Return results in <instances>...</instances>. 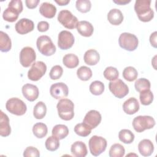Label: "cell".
<instances>
[{
	"label": "cell",
	"mask_w": 157,
	"mask_h": 157,
	"mask_svg": "<svg viewBox=\"0 0 157 157\" xmlns=\"http://www.w3.org/2000/svg\"><path fill=\"white\" fill-rule=\"evenodd\" d=\"M134 86L136 88V90L138 92H141L144 90H148L150 88L151 84L148 80L145 78H140L137 79L135 83Z\"/></svg>",
	"instance_id": "ab89813d"
},
{
	"label": "cell",
	"mask_w": 157,
	"mask_h": 157,
	"mask_svg": "<svg viewBox=\"0 0 157 157\" xmlns=\"http://www.w3.org/2000/svg\"><path fill=\"white\" fill-rule=\"evenodd\" d=\"M150 0H136L134 10L139 19L143 22L151 21L154 17V12L150 7Z\"/></svg>",
	"instance_id": "6da1fadb"
},
{
	"label": "cell",
	"mask_w": 157,
	"mask_h": 157,
	"mask_svg": "<svg viewBox=\"0 0 157 157\" xmlns=\"http://www.w3.org/2000/svg\"><path fill=\"white\" fill-rule=\"evenodd\" d=\"M156 34L157 32L155 31L153 32L150 36V42L154 48L157 47V44H156Z\"/></svg>",
	"instance_id": "bcb514c9"
},
{
	"label": "cell",
	"mask_w": 157,
	"mask_h": 157,
	"mask_svg": "<svg viewBox=\"0 0 157 157\" xmlns=\"http://www.w3.org/2000/svg\"><path fill=\"white\" fill-rule=\"evenodd\" d=\"M59 117L65 121L72 120L74 116V104L69 99H60L56 105Z\"/></svg>",
	"instance_id": "7a4b0ae2"
},
{
	"label": "cell",
	"mask_w": 157,
	"mask_h": 157,
	"mask_svg": "<svg viewBox=\"0 0 157 157\" xmlns=\"http://www.w3.org/2000/svg\"><path fill=\"white\" fill-rule=\"evenodd\" d=\"M47 113V107L42 101L38 102L33 109V115L36 119H42Z\"/></svg>",
	"instance_id": "f546056e"
},
{
	"label": "cell",
	"mask_w": 157,
	"mask_h": 157,
	"mask_svg": "<svg viewBox=\"0 0 157 157\" xmlns=\"http://www.w3.org/2000/svg\"><path fill=\"white\" fill-rule=\"evenodd\" d=\"M76 28L78 33L84 37H90L94 31V28L91 23L85 20L78 21Z\"/></svg>",
	"instance_id": "ffe728a7"
},
{
	"label": "cell",
	"mask_w": 157,
	"mask_h": 157,
	"mask_svg": "<svg viewBox=\"0 0 157 157\" xmlns=\"http://www.w3.org/2000/svg\"><path fill=\"white\" fill-rule=\"evenodd\" d=\"M56 3H57L59 6H66L69 3V0H59V1H55Z\"/></svg>",
	"instance_id": "c3c4849f"
},
{
	"label": "cell",
	"mask_w": 157,
	"mask_h": 157,
	"mask_svg": "<svg viewBox=\"0 0 157 157\" xmlns=\"http://www.w3.org/2000/svg\"><path fill=\"white\" fill-rule=\"evenodd\" d=\"M63 69L59 65H55L53 66L50 71L49 75L52 80L59 79L63 75Z\"/></svg>",
	"instance_id": "b9f144b4"
},
{
	"label": "cell",
	"mask_w": 157,
	"mask_h": 157,
	"mask_svg": "<svg viewBox=\"0 0 157 157\" xmlns=\"http://www.w3.org/2000/svg\"><path fill=\"white\" fill-rule=\"evenodd\" d=\"M52 133L53 136L61 140L66 137L69 134V129L64 124H56L53 128Z\"/></svg>",
	"instance_id": "4316f807"
},
{
	"label": "cell",
	"mask_w": 157,
	"mask_h": 157,
	"mask_svg": "<svg viewBox=\"0 0 157 157\" xmlns=\"http://www.w3.org/2000/svg\"><path fill=\"white\" fill-rule=\"evenodd\" d=\"M103 75L107 80L113 81L118 78L119 72L117 68L112 66H109L105 68L103 72Z\"/></svg>",
	"instance_id": "f35d334b"
},
{
	"label": "cell",
	"mask_w": 157,
	"mask_h": 157,
	"mask_svg": "<svg viewBox=\"0 0 157 157\" xmlns=\"http://www.w3.org/2000/svg\"><path fill=\"white\" fill-rule=\"evenodd\" d=\"M12 47L10 38L8 34L2 31H0V50L2 52H9Z\"/></svg>",
	"instance_id": "484cf974"
},
{
	"label": "cell",
	"mask_w": 157,
	"mask_h": 157,
	"mask_svg": "<svg viewBox=\"0 0 157 157\" xmlns=\"http://www.w3.org/2000/svg\"><path fill=\"white\" fill-rule=\"evenodd\" d=\"M47 71V66L43 61L34 62L28 72V77L32 81L40 80Z\"/></svg>",
	"instance_id": "8fae6325"
},
{
	"label": "cell",
	"mask_w": 157,
	"mask_h": 157,
	"mask_svg": "<svg viewBox=\"0 0 157 157\" xmlns=\"http://www.w3.org/2000/svg\"><path fill=\"white\" fill-rule=\"evenodd\" d=\"M107 140L101 136H93L88 142L90 151L92 155L98 156L103 153L107 147Z\"/></svg>",
	"instance_id": "52a82bcc"
},
{
	"label": "cell",
	"mask_w": 157,
	"mask_h": 157,
	"mask_svg": "<svg viewBox=\"0 0 157 157\" xmlns=\"http://www.w3.org/2000/svg\"><path fill=\"white\" fill-rule=\"evenodd\" d=\"M23 96L29 101L33 102L36 100L39 96V91L38 88L33 84L26 83L21 88Z\"/></svg>",
	"instance_id": "e0dca14e"
},
{
	"label": "cell",
	"mask_w": 157,
	"mask_h": 157,
	"mask_svg": "<svg viewBox=\"0 0 157 157\" xmlns=\"http://www.w3.org/2000/svg\"><path fill=\"white\" fill-rule=\"evenodd\" d=\"M34 28L33 21L28 18L20 19L15 25L16 31L20 34H26L31 32Z\"/></svg>",
	"instance_id": "2e32d148"
},
{
	"label": "cell",
	"mask_w": 157,
	"mask_h": 157,
	"mask_svg": "<svg viewBox=\"0 0 157 157\" xmlns=\"http://www.w3.org/2000/svg\"><path fill=\"white\" fill-rule=\"evenodd\" d=\"M23 11V4L20 0H12L8 5V7L4 11L2 17L8 22H14L18 18L19 13Z\"/></svg>",
	"instance_id": "3957f363"
},
{
	"label": "cell",
	"mask_w": 157,
	"mask_h": 157,
	"mask_svg": "<svg viewBox=\"0 0 157 157\" xmlns=\"http://www.w3.org/2000/svg\"><path fill=\"white\" fill-rule=\"evenodd\" d=\"M38 50L43 55L49 56L53 55L56 52V47L53 43L50 37L43 35L39 36L36 41Z\"/></svg>",
	"instance_id": "277c9868"
},
{
	"label": "cell",
	"mask_w": 157,
	"mask_h": 157,
	"mask_svg": "<svg viewBox=\"0 0 157 157\" xmlns=\"http://www.w3.org/2000/svg\"><path fill=\"white\" fill-rule=\"evenodd\" d=\"M23 156L25 157H39L40 153L38 149L36 148L30 146L26 147V148L24 150L23 152Z\"/></svg>",
	"instance_id": "7bdbcfd3"
},
{
	"label": "cell",
	"mask_w": 157,
	"mask_h": 157,
	"mask_svg": "<svg viewBox=\"0 0 157 157\" xmlns=\"http://www.w3.org/2000/svg\"><path fill=\"white\" fill-rule=\"evenodd\" d=\"M113 2L118 5H125L131 2V0H113Z\"/></svg>",
	"instance_id": "7dc6e473"
},
{
	"label": "cell",
	"mask_w": 157,
	"mask_h": 157,
	"mask_svg": "<svg viewBox=\"0 0 157 157\" xmlns=\"http://www.w3.org/2000/svg\"><path fill=\"white\" fill-rule=\"evenodd\" d=\"M118 44L121 48L132 52L137 48L139 40L134 34L129 33H123L119 37Z\"/></svg>",
	"instance_id": "8992f818"
},
{
	"label": "cell",
	"mask_w": 157,
	"mask_h": 157,
	"mask_svg": "<svg viewBox=\"0 0 157 157\" xmlns=\"http://www.w3.org/2000/svg\"><path fill=\"white\" fill-rule=\"evenodd\" d=\"M49 28V24L47 21H41L37 24V29L40 32H45Z\"/></svg>",
	"instance_id": "ee69618b"
},
{
	"label": "cell",
	"mask_w": 157,
	"mask_h": 157,
	"mask_svg": "<svg viewBox=\"0 0 157 157\" xmlns=\"http://www.w3.org/2000/svg\"><path fill=\"white\" fill-rule=\"evenodd\" d=\"M39 2H40L39 0H26L25 1L26 7L30 9L36 8Z\"/></svg>",
	"instance_id": "f6af8a7d"
},
{
	"label": "cell",
	"mask_w": 157,
	"mask_h": 157,
	"mask_svg": "<svg viewBox=\"0 0 157 157\" xmlns=\"http://www.w3.org/2000/svg\"><path fill=\"white\" fill-rule=\"evenodd\" d=\"M58 21L66 28L72 29L76 28L78 23L77 18L68 10H62L58 15Z\"/></svg>",
	"instance_id": "9c48e42d"
},
{
	"label": "cell",
	"mask_w": 157,
	"mask_h": 157,
	"mask_svg": "<svg viewBox=\"0 0 157 157\" xmlns=\"http://www.w3.org/2000/svg\"><path fill=\"white\" fill-rule=\"evenodd\" d=\"M138 150L141 155L144 156H149L154 151V145L150 140L145 139L139 143Z\"/></svg>",
	"instance_id": "d6986e66"
},
{
	"label": "cell",
	"mask_w": 157,
	"mask_h": 157,
	"mask_svg": "<svg viewBox=\"0 0 157 157\" xmlns=\"http://www.w3.org/2000/svg\"><path fill=\"white\" fill-rule=\"evenodd\" d=\"M101 120V115L98 111L96 110H91L85 115L83 122L92 129L96 128L99 124Z\"/></svg>",
	"instance_id": "9a60e30c"
},
{
	"label": "cell",
	"mask_w": 157,
	"mask_h": 157,
	"mask_svg": "<svg viewBox=\"0 0 157 157\" xmlns=\"http://www.w3.org/2000/svg\"><path fill=\"white\" fill-rule=\"evenodd\" d=\"M153 94L150 89L144 90L140 92L139 99L142 105H150L153 101Z\"/></svg>",
	"instance_id": "d590c367"
},
{
	"label": "cell",
	"mask_w": 157,
	"mask_h": 157,
	"mask_svg": "<svg viewBox=\"0 0 157 157\" xmlns=\"http://www.w3.org/2000/svg\"><path fill=\"white\" fill-rule=\"evenodd\" d=\"M91 69L86 66H83L79 67L77 71V75L78 78L82 81H87L92 77Z\"/></svg>",
	"instance_id": "1f68e13d"
},
{
	"label": "cell",
	"mask_w": 157,
	"mask_h": 157,
	"mask_svg": "<svg viewBox=\"0 0 157 157\" xmlns=\"http://www.w3.org/2000/svg\"><path fill=\"white\" fill-rule=\"evenodd\" d=\"M132 124L136 132H142L146 129L153 128L155 125V120L151 116L139 115L134 118Z\"/></svg>",
	"instance_id": "5b68a950"
},
{
	"label": "cell",
	"mask_w": 157,
	"mask_h": 157,
	"mask_svg": "<svg viewBox=\"0 0 157 157\" xmlns=\"http://www.w3.org/2000/svg\"><path fill=\"white\" fill-rule=\"evenodd\" d=\"M73 34L66 30L61 31L58 36V46L61 50H67L72 47L74 44Z\"/></svg>",
	"instance_id": "4fadbf2b"
},
{
	"label": "cell",
	"mask_w": 157,
	"mask_h": 157,
	"mask_svg": "<svg viewBox=\"0 0 157 157\" xmlns=\"http://www.w3.org/2000/svg\"><path fill=\"white\" fill-rule=\"evenodd\" d=\"M104 91V85L101 81L96 80L90 85V91L94 95L99 96L103 93Z\"/></svg>",
	"instance_id": "74e56055"
},
{
	"label": "cell",
	"mask_w": 157,
	"mask_h": 157,
	"mask_svg": "<svg viewBox=\"0 0 157 157\" xmlns=\"http://www.w3.org/2000/svg\"><path fill=\"white\" fill-rule=\"evenodd\" d=\"M6 108L10 113L17 116L24 115L27 110L25 103L17 98H12L8 99L6 104Z\"/></svg>",
	"instance_id": "ba28073f"
},
{
	"label": "cell",
	"mask_w": 157,
	"mask_h": 157,
	"mask_svg": "<svg viewBox=\"0 0 157 157\" xmlns=\"http://www.w3.org/2000/svg\"><path fill=\"white\" fill-rule=\"evenodd\" d=\"M83 59L85 63L88 65H96L100 59V55L96 50L90 49L85 53Z\"/></svg>",
	"instance_id": "d4e9b609"
},
{
	"label": "cell",
	"mask_w": 157,
	"mask_h": 157,
	"mask_svg": "<svg viewBox=\"0 0 157 157\" xmlns=\"http://www.w3.org/2000/svg\"><path fill=\"white\" fill-rule=\"evenodd\" d=\"M109 88L111 93L119 99L126 96L129 93V88L121 79L110 81L109 83Z\"/></svg>",
	"instance_id": "30bf717a"
},
{
	"label": "cell",
	"mask_w": 157,
	"mask_h": 157,
	"mask_svg": "<svg viewBox=\"0 0 157 157\" xmlns=\"http://www.w3.org/2000/svg\"><path fill=\"white\" fill-rule=\"evenodd\" d=\"M0 117V135L2 137H7L11 132L9 117L2 110H1Z\"/></svg>",
	"instance_id": "7402d4cb"
},
{
	"label": "cell",
	"mask_w": 157,
	"mask_h": 157,
	"mask_svg": "<svg viewBox=\"0 0 157 157\" xmlns=\"http://www.w3.org/2000/svg\"><path fill=\"white\" fill-rule=\"evenodd\" d=\"M72 154L76 157H85L88 151L85 144L82 141H76L72 144L71 147Z\"/></svg>",
	"instance_id": "44dd1931"
},
{
	"label": "cell",
	"mask_w": 157,
	"mask_h": 157,
	"mask_svg": "<svg viewBox=\"0 0 157 157\" xmlns=\"http://www.w3.org/2000/svg\"><path fill=\"white\" fill-rule=\"evenodd\" d=\"M64 65L70 69L76 67L79 63V59L77 55L73 53L66 54L63 58Z\"/></svg>",
	"instance_id": "83f0119b"
},
{
	"label": "cell",
	"mask_w": 157,
	"mask_h": 157,
	"mask_svg": "<svg viewBox=\"0 0 157 157\" xmlns=\"http://www.w3.org/2000/svg\"><path fill=\"white\" fill-rule=\"evenodd\" d=\"M77 9L82 13L89 12L91 7V3L89 0H77L75 3Z\"/></svg>",
	"instance_id": "60d3db41"
},
{
	"label": "cell",
	"mask_w": 157,
	"mask_h": 157,
	"mask_svg": "<svg viewBox=\"0 0 157 157\" xmlns=\"http://www.w3.org/2000/svg\"><path fill=\"white\" fill-rule=\"evenodd\" d=\"M118 138L124 144H130L134 140V134L130 130L123 129L119 132Z\"/></svg>",
	"instance_id": "4dcf8cb0"
},
{
	"label": "cell",
	"mask_w": 157,
	"mask_h": 157,
	"mask_svg": "<svg viewBox=\"0 0 157 157\" xmlns=\"http://www.w3.org/2000/svg\"><path fill=\"white\" fill-rule=\"evenodd\" d=\"M50 93L51 96L56 99H61L67 96L69 89L67 86L63 83H55L51 85L50 88Z\"/></svg>",
	"instance_id": "5bb4252c"
},
{
	"label": "cell",
	"mask_w": 157,
	"mask_h": 157,
	"mask_svg": "<svg viewBox=\"0 0 157 157\" xmlns=\"http://www.w3.org/2000/svg\"><path fill=\"white\" fill-rule=\"evenodd\" d=\"M139 108L140 106L139 102L135 98H129L125 101L123 104V111L128 115L136 113L138 112Z\"/></svg>",
	"instance_id": "ac0fdd59"
},
{
	"label": "cell",
	"mask_w": 157,
	"mask_h": 157,
	"mask_svg": "<svg viewBox=\"0 0 157 157\" xmlns=\"http://www.w3.org/2000/svg\"><path fill=\"white\" fill-rule=\"evenodd\" d=\"M36 59V54L34 50L31 47L23 48L20 53V62L22 66L28 67L33 64Z\"/></svg>",
	"instance_id": "7c38bea8"
},
{
	"label": "cell",
	"mask_w": 157,
	"mask_h": 157,
	"mask_svg": "<svg viewBox=\"0 0 157 157\" xmlns=\"http://www.w3.org/2000/svg\"><path fill=\"white\" fill-rule=\"evenodd\" d=\"M122 75L126 80L128 82H132L137 78L138 72L134 67L128 66L124 69Z\"/></svg>",
	"instance_id": "d6a6232c"
},
{
	"label": "cell",
	"mask_w": 157,
	"mask_h": 157,
	"mask_svg": "<svg viewBox=\"0 0 157 157\" xmlns=\"http://www.w3.org/2000/svg\"><path fill=\"white\" fill-rule=\"evenodd\" d=\"M33 132L37 138L42 139L47 134V126L43 123H37L33 127Z\"/></svg>",
	"instance_id": "f1b7e54d"
},
{
	"label": "cell",
	"mask_w": 157,
	"mask_h": 157,
	"mask_svg": "<svg viewBox=\"0 0 157 157\" xmlns=\"http://www.w3.org/2000/svg\"><path fill=\"white\" fill-rule=\"evenodd\" d=\"M107 20L113 25H119L123 21V15L119 9H112L107 14Z\"/></svg>",
	"instance_id": "cb8c5ba5"
},
{
	"label": "cell",
	"mask_w": 157,
	"mask_h": 157,
	"mask_svg": "<svg viewBox=\"0 0 157 157\" xmlns=\"http://www.w3.org/2000/svg\"><path fill=\"white\" fill-rule=\"evenodd\" d=\"M74 132L79 136L86 137L90 134L91 128L83 122L81 123H78L75 126Z\"/></svg>",
	"instance_id": "836d02e7"
},
{
	"label": "cell",
	"mask_w": 157,
	"mask_h": 157,
	"mask_svg": "<svg viewBox=\"0 0 157 157\" xmlns=\"http://www.w3.org/2000/svg\"><path fill=\"white\" fill-rule=\"evenodd\" d=\"M125 149L120 144H113L109 150V156L110 157H123L124 155Z\"/></svg>",
	"instance_id": "e575fe53"
},
{
	"label": "cell",
	"mask_w": 157,
	"mask_h": 157,
	"mask_svg": "<svg viewBox=\"0 0 157 157\" xmlns=\"http://www.w3.org/2000/svg\"><path fill=\"white\" fill-rule=\"evenodd\" d=\"M59 139L54 136H52L48 137L45 140V145L47 150L50 151H54L56 150L59 147Z\"/></svg>",
	"instance_id": "8d00e7d4"
},
{
	"label": "cell",
	"mask_w": 157,
	"mask_h": 157,
	"mask_svg": "<svg viewBox=\"0 0 157 157\" xmlns=\"http://www.w3.org/2000/svg\"><path fill=\"white\" fill-rule=\"evenodd\" d=\"M39 12L45 18H52L56 13V8L52 4L45 2L41 4L39 7Z\"/></svg>",
	"instance_id": "603a6c76"
}]
</instances>
